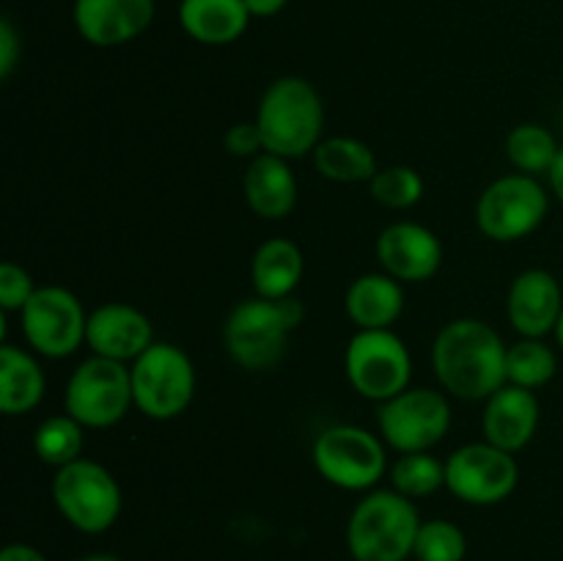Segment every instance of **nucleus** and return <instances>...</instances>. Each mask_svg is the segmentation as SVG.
Returning <instances> with one entry per match:
<instances>
[{"label": "nucleus", "mask_w": 563, "mask_h": 561, "mask_svg": "<svg viewBox=\"0 0 563 561\" xmlns=\"http://www.w3.org/2000/svg\"><path fill=\"white\" fill-rule=\"evenodd\" d=\"M377 427L385 443L399 454L432 451L449 435L451 405L440 391L410 385L399 396L379 405Z\"/></svg>", "instance_id": "nucleus-11"}, {"label": "nucleus", "mask_w": 563, "mask_h": 561, "mask_svg": "<svg viewBox=\"0 0 563 561\" xmlns=\"http://www.w3.org/2000/svg\"><path fill=\"white\" fill-rule=\"evenodd\" d=\"M548 179H550V190H553V196L563 204V146H561L559 157H555L553 168H550Z\"/></svg>", "instance_id": "nucleus-36"}, {"label": "nucleus", "mask_w": 563, "mask_h": 561, "mask_svg": "<svg viewBox=\"0 0 563 561\" xmlns=\"http://www.w3.org/2000/svg\"><path fill=\"white\" fill-rule=\"evenodd\" d=\"M253 121L262 132L264 152L278 154L284 160L302 157L322 141V97L306 77H278L264 88Z\"/></svg>", "instance_id": "nucleus-2"}, {"label": "nucleus", "mask_w": 563, "mask_h": 561, "mask_svg": "<svg viewBox=\"0 0 563 561\" xmlns=\"http://www.w3.org/2000/svg\"><path fill=\"white\" fill-rule=\"evenodd\" d=\"M71 561H124V559L113 553H86V556H77V559Z\"/></svg>", "instance_id": "nucleus-37"}, {"label": "nucleus", "mask_w": 563, "mask_h": 561, "mask_svg": "<svg viewBox=\"0 0 563 561\" xmlns=\"http://www.w3.org/2000/svg\"><path fill=\"white\" fill-rule=\"evenodd\" d=\"M286 3L289 0H245L247 11H251V16H275L280 14V11L286 9Z\"/></svg>", "instance_id": "nucleus-35"}, {"label": "nucleus", "mask_w": 563, "mask_h": 561, "mask_svg": "<svg viewBox=\"0 0 563 561\" xmlns=\"http://www.w3.org/2000/svg\"><path fill=\"white\" fill-rule=\"evenodd\" d=\"M559 372V358L544 339H520L506 352V383L537 391Z\"/></svg>", "instance_id": "nucleus-27"}, {"label": "nucleus", "mask_w": 563, "mask_h": 561, "mask_svg": "<svg viewBox=\"0 0 563 561\" xmlns=\"http://www.w3.org/2000/svg\"><path fill=\"white\" fill-rule=\"evenodd\" d=\"M344 372L363 399L383 405L410 388L412 358L394 330H357L346 344Z\"/></svg>", "instance_id": "nucleus-8"}, {"label": "nucleus", "mask_w": 563, "mask_h": 561, "mask_svg": "<svg viewBox=\"0 0 563 561\" xmlns=\"http://www.w3.org/2000/svg\"><path fill=\"white\" fill-rule=\"evenodd\" d=\"M344 308L357 330H390L405 311L401 280L388 273L361 275L346 289Z\"/></svg>", "instance_id": "nucleus-20"}, {"label": "nucleus", "mask_w": 563, "mask_h": 561, "mask_svg": "<svg viewBox=\"0 0 563 561\" xmlns=\"http://www.w3.org/2000/svg\"><path fill=\"white\" fill-rule=\"evenodd\" d=\"M555 341H559V346L563 350V311H561V319H559V328H555Z\"/></svg>", "instance_id": "nucleus-38"}, {"label": "nucleus", "mask_w": 563, "mask_h": 561, "mask_svg": "<svg viewBox=\"0 0 563 561\" xmlns=\"http://www.w3.org/2000/svg\"><path fill=\"white\" fill-rule=\"evenodd\" d=\"M390 484L405 498H429L445 487V462H440L432 451H412L399 454V460L388 468Z\"/></svg>", "instance_id": "nucleus-28"}, {"label": "nucleus", "mask_w": 563, "mask_h": 561, "mask_svg": "<svg viewBox=\"0 0 563 561\" xmlns=\"http://www.w3.org/2000/svg\"><path fill=\"white\" fill-rule=\"evenodd\" d=\"M64 407L86 429L115 427L130 413V407H135L130 366L91 355L71 372Z\"/></svg>", "instance_id": "nucleus-9"}, {"label": "nucleus", "mask_w": 563, "mask_h": 561, "mask_svg": "<svg viewBox=\"0 0 563 561\" xmlns=\"http://www.w3.org/2000/svg\"><path fill=\"white\" fill-rule=\"evenodd\" d=\"M313 165L324 179L339 182V185L372 182L379 170L374 148L350 135H333L319 141V146L313 148Z\"/></svg>", "instance_id": "nucleus-24"}, {"label": "nucleus", "mask_w": 563, "mask_h": 561, "mask_svg": "<svg viewBox=\"0 0 563 561\" xmlns=\"http://www.w3.org/2000/svg\"><path fill=\"white\" fill-rule=\"evenodd\" d=\"M20 61V36L9 20H0V77L9 80Z\"/></svg>", "instance_id": "nucleus-33"}, {"label": "nucleus", "mask_w": 563, "mask_h": 561, "mask_svg": "<svg viewBox=\"0 0 563 561\" xmlns=\"http://www.w3.org/2000/svg\"><path fill=\"white\" fill-rule=\"evenodd\" d=\"M506 352L498 330L484 319H451L432 344V372L443 391L465 402H487L506 385Z\"/></svg>", "instance_id": "nucleus-1"}, {"label": "nucleus", "mask_w": 563, "mask_h": 561, "mask_svg": "<svg viewBox=\"0 0 563 561\" xmlns=\"http://www.w3.org/2000/svg\"><path fill=\"white\" fill-rule=\"evenodd\" d=\"M539 416H542V407H539L537 394L528 388H520V385L506 383L504 388L495 391L484 402V440L498 446V449L517 454L537 435Z\"/></svg>", "instance_id": "nucleus-18"}, {"label": "nucleus", "mask_w": 563, "mask_h": 561, "mask_svg": "<svg viewBox=\"0 0 563 561\" xmlns=\"http://www.w3.org/2000/svg\"><path fill=\"white\" fill-rule=\"evenodd\" d=\"M520 484V465L511 451L467 443L445 460V490L471 506L504 504Z\"/></svg>", "instance_id": "nucleus-13"}, {"label": "nucleus", "mask_w": 563, "mask_h": 561, "mask_svg": "<svg viewBox=\"0 0 563 561\" xmlns=\"http://www.w3.org/2000/svg\"><path fill=\"white\" fill-rule=\"evenodd\" d=\"M377 258L385 273L401 284H423L443 264V242L416 220H396L377 237Z\"/></svg>", "instance_id": "nucleus-14"}, {"label": "nucleus", "mask_w": 563, "mask_h": 561, "mask_svg": "<svg viewBox=\"0 0 563 561\" xmlns=\"http://www.w3.org/2000/svg\"><path fill=\"white\" fill-rule=\"evenodd\" d=\"M223 143L225 148H229V154H234V157L253 160L264 152V141L256 121H240V124H234L229 132H225Z\"/></svg>", "instance_id": "nucleus-32"}, {"label": "nucleus", "mask_w": 563, "mask_h": 561, "mask_svg": "<svg viewBox=\"0 0 563 561\" xmlns=\"http://www.w3.org/2000/svg\"><path fill=\"white\" fill-rule=\"evenodd\" d=\"M0 561H49L38 548L25 542H11L0 550Z\"/></svg>", "instance_id": "nucleus-34"}, {"label": "nucleus", "mask_w": 563, "mask_h": 561, "mask_svg": "<svg viewBox=\"0 0 563 561\" xmlns=\"http://www.w3.org/2000/svg\"><path fill=\"white\" fill-rule=\"evenodd\" d=\"M20 319L27 346L44 358H69L86 344L88 314L66 286H38Z\"/></svg>", "instance_id": "nucleus-12"}, {"label": "nucleus", "mask_w": 563, "mask_h": 561, "mask_svg": "<svg viewBox=\"0 0 563 561\" xmlns=\"http://www.w3.org/2000/svg\"><path fill=\"white\" fill-rule=\"evenodd\" d=\"M86 344L93 355L135 363L154 344V324L130 302H104L88 314Z\"/></svg>", "instance_id": "nucleus-15"}, {"label": "nucleus", "mask_w": 563, "mask_h": 561, "mask_svg": "<svg viewBox=\"0 0 563 561\" xmlns=\"http://www.w3.org/2000/svg\"><path fill=\"white\" fill-rule=\"evenodd\" d=\"M563 311V289L553 273L542 267L522 270L506 295V317L522 339L555 333Z\"/></svg>", "instance_id": "nucleus-16"}, {"label": "nucleus", "mask_w": 563, "mask_h": 561, "mask_svg": "<svg viewBox=\"0 0 563 561\" xmlns=\"http://www.w3.org/2000/svg\"><path fill=\"white\" fill-rule=\"evenodd\" d=\"M306 308L295 295L284 300L251 297L236 302L223 328L225 350L236 366L247 372H269L289 350L291 330L300 328Z\"/></svg>", "instance_id": "nucleus-3"}, {"label": "nucleus", "mask_w": 563, "mask_h": 561, "mask_svg": "<svg viewBox=\"0 0 563 561\" xmlns=\"http://www.w3.org/2000/svg\"><path fill=\"white\" fill-rule=\"evenodd\" d=\"M47 391V377L31 352L14 344L0 346V410L5 416H25L36 410Z\"/></svg>", "instance_id": "nucleus-23"}, {"label": "nucleus", "mask_w": 563, "mask_h": 561, "mask_svg": "<svg viewBox=\"0 0 563 561\" xmlns=\"http://www.w3.org/2000/svg\"><path fill=\"white\" fill-rule=\"evenodd\" d=\"M33 295H36V286L25 267L16 262L0 264V311H22Z\"/></svg>", "instance_id": "nucleus-31"}, {"label": "nucleus", "mask_w": 563, "mask_h": 561, "mask_svg": "<svg viewBox=\"0 0 563 561\" xmlns=\"http://www.w3.org/2000/svg\"><path fill=\"white\" fill-rule=\"evenodd\" d=\"M504 152L506 160L517 168V174L542 176L550 174L561 146L548 127L528 121V124H517L515 130L506 135Z\"/></svg>", "instance_id": "nucleus-25"}, {"label": "nucleus", "mask_w": 563, "mask_h": 561, "mask_svg": "<svg viewBox=\"0 0 563 561\" xmlns=\"http://www.w3.org/2000/svg\"><path fill=\"white\" fill-rule=\"evenodd\" d=\"M467 537L456 522L427 520L418 531L412 559L418 561H465Z\"/></svg>", "instance_id": "nucleus-30"}, {"label": "nucleus", "mask_w": 563, "mask_h": 561, "mask_svg": "<svg viewBox=\"0 0 563 561\" xmlns=\"http://www.w3.org/2000/svg\"><path fill=\"white\" fill-rule=\"evenodd\" d=\"M368 190L385 209H410L423 198V179L410 165H390L377 170V176L368 182Z\"/></svg>", "instance_id": "nucleus-29"}, {"label": "nucleus", "mask_w": 563, "mask_h": 561, "mask_svg": "<svg viewBox=\"0 0 563 561\" xmlns=\"http://www.w3.org/2000/svg\"><path fill=\"white\" fill-rule=\"evenodd\" d=\"M242 193L253 215L264 220H284L297 207V179L289 160L262 152L251 160L242 176Z\"/></svg>", "instance_id": "nucleus-19"}, {"label": "nucleus", "mask_w": 563, "mask_h": 561, "mask_svg": "<svg viewBox=\"0 0 563 561\" xmlns=\"http://www.w3.org/2000/svg\"><path fill=\"white\" fill-rule=\"evenodd\" d=\"M82 449H86V427L69 413L44 418L33 435V451L44 465H69V462L80 460Z\"/></svg>", "instance_id": "nucleus-26"}, {"label": "nucleus", "mask_w": 563, "mask_h": 561, "mask_svg": "<svg viewBox=\"0 0 563 561\" xmlns=\"http://www.w3.org/2000/svg\"><path fill=\"white\" fill-rule=\"evenodd\" d=\"M53 501L71 528L80 534H104L121 515V487L99 462L80 460L55 468Z\"/></svg>", "instance_id": "nucleus-6"}, {"label": "nucleus", "mask_w": 563, "mask_h": 561, "mask_svg": "<svg viewBox=\"0 0 563 561\" xmlns=\"http://www.w3.org/2000/svg\"><path fill=\"white\" fill-rule=\"evenodd\" d=\"M550 212V196L537 176L506 174L484 187L476 201V226L495 242L531 237Z\"/></svg>", "instance_id": "nucleus-10"}, {"label": "nucleus", "mask_w": 563, "mask_h": 561, "mask_svg": "<svg viewBox=\"0 0 563 561\" xmlns=\"http://www.w3.org/2000/svg\"><path fill=\"white\" fill-rule=\"evenodd\" d=\"M135 407L152 421L179 418L196 396V366L181 346L154 341L130 366Z\"/></svg>", "instance_id": "nucleus-5"}, {"label": "nucleus", "mask_w": 563, "mask_h": 561, "mask_svg": "<svg viewBox=\"0 0 563 561\" xmlns=\"http://www.w3.org/2000/svg\"><path fill=\"white\" fill-rule=\"evenodd\" d=\"M313 465L319 476L339 490L366 493L388 473V454L383 440L366 427L333 424L313 440Z\"/></svg>", "instance_id": "nucleus-7"}, {"label": "nucleus", "mask_w": 563, "mask_h": 561, "mask_svg": "<svg viewBox=\"0 0 563 561\" xmlns=\"http://www.w3.org/2000/svg\"><path fill=\"white\" fill-rule=\"evenodd\" d=\"M302 273H306V258H302L300 245L286 237L262 242L253 253L251 278L258 297H267V300L291 297L300 286Z\"/></svg>", "instance_id": "nucleus-22"}, {"label": "nucleus", "mask_w": 563, "mask_h": 561, "mask_svg": "<svg viewBox=\"0 0 563 561\" xmlns=\"http://www.w3.org/2000/svg\"><path fill=\"white\" fill-rule=\"evenodd\" d=\"M154 11V0H75V28L93 47H119L146 33Z\"/></svg>", "instance_id": "nucleus-17"}, {"label": "nucleus", "mask_w": 563, "mask_h": 561, "mask_svg": "<svg viewBox=\"0 0 563 561\" xmlns=\"http://www.w3.org/2000/svg\"><path fill=\"white\" fill-rule=\"evenodd\" d=\"M179 22L190 38L209 47L236 42L247 31L251 11L245 0H181Z\"/></svg>", "instance_id": "nucleus-21"}, {"label": "nucleus", "mask_w": 563, "mask_h": 561, "mask_svg": "<svg viewBox=\"0 0 563 561\" xmlns=\"http://www.w3.org/2000/svg\"><path fill=\"white\" fill-rule=\"evenodd\" d=\"M421 515L416 501L396 490H368L346 522V548L355 561H407L416 550Z\"/></svg>", "instance_id": "nucleus-4"}]
</instances>
